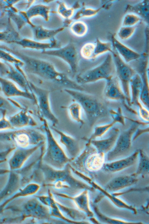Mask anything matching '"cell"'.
Listing matches in <instances>:
<instances>
[{
  "instance_id": "6da1fadb",
  "label": "cell",
  "mask_w": 149,
  "mask_h": 224,
  "mask_svg": "<svg viewBox=\"0 0 149 224\" xmlns=\"http://www.w3.org/2000/svg\"><path fill=\"white\" fill-rule=\"evenodd\" d=\"M14 54L24 62L25 70L43 79L54 81L63 86L65 89L81 90L82 86L70 78L65 73L57 71L51 64L34 58L16 52Z\"/></svg>"
},
{
  "instance_id": "7a4b0ae2",
  "label": "cell",
  "mask_w": 149,
  "mask_h": 224,
  "mask_svg": "<svg viewBox=\"0 0 149 224\" xmlns=\"http://www.w3.org/2000/svg\"><path fill=\"white\" fill-rule=\"evenodd\" d=\"M64 90L80 104L90 126L92 127L101 119L109 116V109L107 104L96 96L83 91L67 89Z\"/></svg>"
},
{
  "instance_id": "3957f363",
  "label": "cell",
  "mask_w": 149,
  "mask_h": 224,
  "mask_svg": "<svg viewBox=\"0 0 149 224\" xmlns=\"http://www.w3.org/2000/svg\"><path fill=\"white\" fill-rule=\"evenodd\" d=\"M42 126L45 134L47 148L41 157L43 163L57 169H62L72 160L57 141L49 126L47 120L42 118Z\"/></svg>"
},
{
  "instance_id": "277c9868",
  "label": "cell",
  "mask_w": 149,
  "mask_h": 224,
  "mask_svg": "<svg viewBox=\"0 0 149 224\" xmlns=\"http://www.w3.org/2000/svg\"><path fill=\"white\" fill-rule=\"evenodd\" d=\"M47 184L52 186L56 188H69L72 187L74 189H82L84 183L73 177L70 163L64 168L57 169L45 163L41 165Z\"/></svg>"
},
{
  "instance_id": "5b68a950",
  "label": "cell",
  "mask_w": 149,
  "mask_h": 224,
  "mask_svg": "<svg viewBox=\"0 0 149 224\" xmlns=\"http://www.w3.org/2000/svg\"><path fill=\"white\" fill-rule=\"evenodd\" d=\"M46 137L39 130L30 128H24L1 131L0 140L9 142L22 148H28L45 142Z\"/></svg>"
},
{
  "instance_id": "8992f818",
  "label": "cell",
  "mask_w": 149,
  "mask_h": 224,
  "mask_svg": "<svg viewBox=\"0 0 149 224\" xmlns=\"http://www.w3.org/2000/svg\"><path fill=\"white\" fill-rule=\"evenodd\" d=\"M106 158L105 154L98 152L93 145L86 142L84 149L70 164L79 171L95 172L102 169Z\"/></svg>"
},
{
  "instance_id": "52a82bcc",
  "label": "cell",
  "mask_w": 149,
  "mask_h": 224,
  "mask_svg": "<svg viewBox=\"0 0 149 224\" xmlns=\"http://www.w3.org/2000/svg\"><path fill=\"white\" fill-rule=\"evenodd\" d=\"M115 71L112 55L108 54L103 62L97 66L77 75L76 81L81 85L92 83L101 80H106Z\"/></svg>"
},
{
  "instance_id": "ba28073f",
  "label": "cell",
  "mask_w": 149,
  "mask_h": 224,
  "mask_svg": "<svg viewBox=\"0 0 149 224\" xmlns=\"http://www.w3.org/2000/svg\"><path fill=\"white\" fill-rule=\"evenodd\" d=\"M111 53L113 59L116 76L126 98V103L129 106H130V83L136 72L132 66L124 61L113 48Z\"/></svg>"
},
{
  "instance_id": "9c48e42d",
  "label": "cell",
  "mask_w": 149,
  "mask_h": 224,
  "mask_svg": "<svg viewBox=\"0 0 149 224\" xmlns=\"http://www.w3.org/2000/svg\"><path fill=\"white\" fill-rule=\"evenodd\" d=\"M134 121V123L129 128L120 132L114 148L106 154V158L109 162L120 158L129 152L133 137L140 125Z\"/></svg>"
},
{
  "instance_id": "30bf717a",
  "label": "cell",
  "mask_w": 149,
  "mask_h": 224,
  "mask_svg": "<svg viewBox=\"0 0 149 224\" xmlns=\"http://www.w3.org/2000/svg\"><path fill=\"white\" fill-rule=\"evenodd\" d=\"M29 85L37 99L38 107L42 118L50 121L52 127H55L59 123L58 119L52 111L49 100L50 91L39 87L29 81Z\"/></svg>"
},
{
  "instance_id": "8fae6325",
  "label": "cell",
  "mask_w": 149,
  "mask_h": 224,
  "mask_svg": "<svg viewBox=\"0 0 149 224\" xmlns=\"http://www.w3.org/2000/svg\"><path fill=\"white\" fill-rule=\"evenodd\" d=\"M44 53L58 57L68 64L73 75L77 72L79 56L75 45L70 43L65 46L55 51L44 52Z\"/></svg>"
},
{
  "instance_id": "7c38bea8",
  "label": "cell",
  "mask_w": 149,
  "mask_h": 224,
  "mask_svg": "<svg viewBox=\"0 0 149 224\" xmlns=\"http://www.w3.org/2000/svg\"><path fill=\"white\" fill-rule=\"evenodd\" d=\"M6 64L7 66L3 64L1 66L0 77L13 81L23 90L33 92L29 81L23 71L21 69L18 70L8 64Z\"/></svg>"
},
{
  "instance_id": "4fadbf2b",
  "label": "cell",
  "mask_w": 149,
  "mask_h": 224,
  "mask_svg": "<svg viewBox=\"0 0 149 224\" xmlns=\"http://www.w3.org/2000/svg\"><path fill=\"white\" fill-rule=\"evenodd\" d=\"M136 61L135 68H133L140 75L142 81L140 101L149 111V80L148 73L149 60L139 59Z\"/></svg>"
},
{
  "instance_id": "5bb4252c",
  "label": "cell",
  "mask_w": 149,
  "mask_h": 224,
  "mask_svg": "<svg viewBox=\"0 0 149 224\" xmlns=\"http://www.w3.org/2000/svg\"><path fill=\"white\" fill-rule=\"evenodd\" d=\"M44 143L28 148L17 147L8 161L10 170L13 171L20 169L28 159Z\"/></svg>"
},
{
  "instance_id": "9a60e30c",
  "label": "cell",
  "mask_w": 149,
  "mask_h": 224,
  "mask_svg": "<svg viewBox=\"0 0 149 224\" xmlns=\"http://www.w3.org/2000/svg\"><path fill=\"white\" fill-rule=\"evenodd\" d=\"M36 197L25 203L22 209V218L33 217L39 219L47 218L50 215L49 209Z\"/></svg>"
},
{
  "instance_id": "2e32d148",
  "label": "cell",
  "mask_w": 149,
  "mask_h": 224,
  "mask_svg": "<svg viewBox=\"0 0 149 224\" xmlns=\"http://www.w3.org/2000/svg\"><path fill=\"white\" fill-rule=\"evenodd\" d=\"M0 82L1 90L6 97H22L33 101L37 104L36 97L33 93L19 89L13 81L1 77Z\"/></svg>"
},
{
  "instance_id": "e0dca14e",
  "label": "cell",
  "mask_w": 149,
  "mask_h": 224,
  "mask_svg": "<svg viewBox=\"0 0 149 224\" xmlns=\"http://www.w3.org/2000/svg\"><path fill=\"white\" fill-rule=\"evenodd\" d=\"M104 94L107 99L120 101L125 104L127 99L117 77L111 75L106 80Z\"/></svg>"
},
{
  "instance_id": "ac0fdd59",
  "label": "cell",
  "mask_w": 149,
  "mask_h": 224,
  "mask_svg": "<svg viewBox=\"0 0 149 224\" xmlns=\"http://www.w3.org/2000/svg\"><path fill=\"white\" fill-rule=\"evenodd\" d=\"M139 149L126 157L105 162L102 169L106 172L114 173L122 171L132 166L138 159Z\"/></svg>"
},
{
  "instance_id": "d6986e66",
  "label": "cell",
  "mask_w": 149,
  "mask_h": 224,
  "mask_svg": "<svg viewBox=\"0 0 149 224\" xmlns=\"http://www.w3.org/2000/svg\"><path fill=\"white\" fill-rule=\"evenodd\" d=\"M52 129L56 132L59 137V141L65 147L66 153L73 161L81 152L80 144L75 138L55 127Z\"/></svg>"
},
{
  "instance_id": "ffe728a7",
  "label": "cell",
  "mask_w": 149,
  "mask_h": 224,
  "mask_svg": "<svg viewBox=\"0 0 149 224\" xmlns=\"http://www.w3.org/2000/svg\"><path fill=\"white\" fill-rule=\"evenodd\" d=\"M120 132L119 128L113 127L109 130L107 137L93 140L88 143L93 145L98 152L107 154L114 148Z\"/></svg>"
},
{
  "instance_id": "44dd1931",
  "label": "cell",
  "mask_w": 149,
  "mask_h": 224,
  "mask_svg": "<svg viewBox=\"0 0 149 224\" xmlns=\"http://www.w3.org/2000/svg\"><path fill=\"white\" fill-rule=\"evenodd\" d=\"M138 179L132 174L116 177L109 181L104 189L109 192H115L131 186L136 184Z\"/></svg>"
},
{
  "instance_id": "7402d4cb",
  "label": "cell",
  "mask_w": 149,
  "mask_h": 224,
  "mask_svg": "<svg viewBox=\"0 0 149 224\" xmlns=\"http://www.w3.org/2000/svg\"><path fill=\"white\" fill-rule=\"evenodd\" d=\"M111 42L113 47L126 63H128L138 59L141 54L130 48L119 41L115 35L112 34Z\"/></svg>"
},
{
  "instance_id": "603a6c76",
  "label": "cell",
  "mask_w": 149,
  "mask_h": 224,
  "mask_svg": "<svg viewBox=\"0 0 149 224\" xmlns=\"http://www.w3.org/2000/svg\"><path fill=\"white\" fill-rule=\"evenodd\" d=\"M56 194L63 198L70 199L72 200L78 208L84 213L87 216L92 218L94 213L90 209L89 203L88 191L87 189L83 190L78 195L70 196L61 193H56Z\"/></svg>"
},
{
  "instance_id": "cb8c5ba5",
  "label": "cell",
  "mask_w": 149,
  "mask_h": 224,
  "mask_svg": "<svg viewBox=\"0 0 149 224\" xmlns=\"http://www.w3.org/2000/svg\"><path fill=\"white\" fill-rule=\"evenodd\" d=\"M8 119L14 129L37 125L35 120L25 108L21 109L18 112L10 116Z\"/></svg>"
},
{
  "instance_id": "d4e9b609",
  "label": "cell",
  "mask_w": 149,
  "mask_h": 224,
  "mask_svg": "<svg viewBox=\"0 0 149 224\" xmlns=\"http://www.w3.org/2000/svg\"><path fill=\"white\" fill-rule=\"evenodd\" d=\"M36 197L42 204L50 208V215L70 223H81V222L68 219L63 215L56 201L54 200L52 193L49 191L48 195L38 196Z\"/></svg>"
},
{
  "instance_id": "484cf974",
  "label": "cell",
  "mask_w": 149,
  "mask_h": 224,
  "mask_svg": "<svg viewBox=\"0 0 149 224\" xmlns=\"http://www.w3.org/2000/svg\"><path fill=\"white\" fill-rule=\"evenodd\" d=\"M124 12L126 14L132 13L137 15L149 28V0H143L134 4H127Z\"/></svg>"
},
{
  "instance_id": "4316f807",
  "label": "cell",
  "mask_w": 149,
  "mask_h": 224,
  "mask_svg": "<svg viewBox=\"0 0 149 224\" xmlns=\"http://www.w3.org/2000/svg\"><path fill=\"white\" fill-rule=\"evenodd\" d=\"M142 89V81L140 75L137 73L131 79L130 83V106H137L140 104V97Z\"/></svg>"
},
{
  "instance_id": "83f0119b",
  "label": "cell",
  "mask_w": 149,
  "mask_h": 224,
  "mask_svg": "<svg viewBox=\"0 0 149 224\" xmlns=\"http://www.w3.org/2000/svg\"><path fill=\"white\" fill-rule=\"evenodd\" d=\"M20 186V179L19 176L17 174L11 172L6 185L1 192V200L17 191Z\"/></svg>"
},
{
  "instance_id": "f1b7e54d",
  "label": "cell",
  "mask_w": 149,
  "mask_h": 224,
  "mask_svg": "<svg viewBox=\"0 0 149 224\" xmlns=\"http://www.w3.org/2000/svg\"><path fill=\"white\" fill-rule=\"evenodd\" d=\"M40 186L37 183H30L23 189L19 190L12 196L6 200L1 205V209H3L9 203L14 200L20 197H25L34 195L39 190Z\"/></svg>"
},
{
  "instance_id": "f546056e",
  "label": "cell",
  "mask_w": 149,
  "mask_h": 224,
  "mask_svg": "<svg viewBox=\"0 0 149 224\" xmlns=\"http://www.w3.org/2000/svg\"><path fill=\"white\" fill-rule=\"evenodd\" d=\"M139 162L135 172L132 174L138 177L149 175V156L142 149H139Z\"/></svg>"
},
{
  "instance_id": "4dcf8cb0",
  "label": "cell",
  "mask_w": 149,
  "mask_h": 224,
  "mask_svg": "<svg viewBox=\"0 0 149 224\" xmlns=\"http://www.w3.org/2000/svg\"><path fill=\"white\" fill-rule=\"evenodd\" d=\"M117 123L116 121L112 120L111 122L97 126L94 128L93 132L90 136L88 138L84 137L82 138L87 142H89L92 140L96 139L104 135Z\"/></svg>"
},
{
  "instance_id": "1f68e13d",
  "label": "cell",
  "mask_w": 149,
  "mask_h": 224,
  "mask_svg": "<svg viewBox=\"0 0 149 224\" xmlns=\"http://www.w3.org/2000/svg\"><path fill=\"white\" fill-rule=\"evenodd\" d=\"M66 108L68 109L70 116L73 120L79 124L81 126L85 124L82 117L83 109L79 103L75 101Z\"/></svg>"
},
{
  "instance_id": "d6a6232c",
  "label": "cell",
  "mask_w": 149,
  "mask_h": 224,
  "mask_svg": "<svg viewBox=\"0 0 149 224\" xmlns=\"http://www.w3.org/2000/svg\"><path fill=\"white\" fill-rule=\"evenodd\" d=\"M92 205L95 213L101 222L109 224L143 223L139 222L129 221L123 219L109 217L101 213L98 207L94 204H92Z\"/></svg>"
},
{
  "instance_id": "836d02e7",
  "label": "cell",
  "mask_w": 149,
  "mask_h": 224,
  "mask_svg": "<svg viewBox=\"0 0 149 224\" xmlns=\"http://www.w3.org/2000/svg\"><path fill=\"white\" fill-rule=\"evenodd\" d=\"M102 8V6L97 8L88 7H81L75 12L72 20V21L79 20L83 18L94 16Z\"/></svg>"
},
{
  "instance_id": "e575fe53",
  "label": "cell",
  "mask_w": 149,
  "mask_h": 224,
  "mask_svg": "<svg viewBox=\"0 0 149 224\" xmlns=\"http://www.w3.org/2000/svg\"><path fill=\"white\" fill-rule=\"evenodd\" d=\"M70 29L73 35L79 37L84 36L88 31L87 24L80 20L72 21L70 26Z\"/></svg>"
},
{
  "instance_id": "d590c367",
  "label": "cell",
  "mask_w": 149,
  "mask_h": 224,
  "mask_svg": "<svg viewBox=\"0 0 149 224\" xmlns=\"http://www.w3.org/2000/svg\"><path fill=\"white\" fill-rule=\"evenodd\" d=\"M95 43L94 60L103 54L107 52L111 53L113 50V48L111 42L103 41L97 38Z\"/></svg>"
},
{
  "instance_id": "8d00e7d4",
  "label": "cell",
  "mask_w": 149,
  "mask_h": 224,
  "mask_svg": "<svg viewBox=\"0 0 149 224\" xmlns=\"http://www.w3.org/2000/svg\"><path fill=\"white\" fill-rule=\"evenodd\" d=\"M60 209L74 221L81 222L86 218V215L83 212L67 207L56 202ZM83 223V222H81Z\"/></svg>"
},
{
  "instance_id": "74e56055",
  "label": "cell",
  "mask_w": 149,
  "mask_h": 224,
  "mask_svg": "<svg viewBox=\"0 0 149 224\" xmlns=\"http://www.w3.org/2000/svg\"><path fill=\"white\" fill-rule=\"evenodd\" d=\"M95 43L88 42L84 44L80 50V54L84 59L88 60H93Z\"/></svg>"
},
{
  "instance_id": "f35d334b",
  "label": "cell",
  "mask_w": 149,
  "mask_h": 224,
  "mask_svg": "<svg viewBox=\"0 0 149 224\" xmlns=\"http://www.w3.org/2000/svg\"><path fill=\"white\" fill-rule=\"evenodd\" d=\"M136 27L122 26L117 32V36L121 40H127L131 37L134 33Z\"/></svg>"
},
{
  "instance_id": "ab89813d",
  "label": "cell",
  "mask_w": 149,
  "mask_h": 224,
  "mask_svg": "<svg viewBox=\"0 0 149 224\" xmlns=\"http://www.w3.org/2000/svg\"><path fill=\"white\" fill-rule=\"evenodd\" d=\"M141 20V18L137 15L132 13H127L126 14L123 19L122 26H135Z\"/></svg>"
},
{
  "instance_id": "60d3db41",
  "label": "cell",
  "mask_w": 149,
  "mask_h": 224,
  "mask_svg": "<svg viewBox=\"0 0 149 224\" xmlns=\"http://www.w3.org/2000/svg\"><path fill=\"white\" fill-rule=\"evenodd\" d=\"M109 113L112 120L116 121L117 123L123 125H125L126 118L123 115L122 110L120 107L118 108L116 110L109 109Z\"/></svg>"
},
{
  "instance_id": "b9f144b4",
  "label": "cell",
  "mask_w": 149,
  "mask_h": 224,
  "mask_svg": "<svg viewBox=\"0 0 149 224\" xmlns=\"http://www.w3.org/2000/svg\"><path fill=\"white\" fill-rule=\"evenodd\" d=\"M1 112L2 114V117L0 120V131H4L7 130H15L11 125L9 119H7L6 117V110L1 108Z\"/></svg>"
},
{
  "instance_id": "7bdbcfd3",
  "label": "cell",
  "mask_w": 149,
  "mask_h": 224,
  "mask_svg": "<svg viewBox=\"0 0 149 224\" xmlns=\"http://www.w3.org/2000/svg\"><path fill=\"white\" fill-rule=\"evenodd\" d=\"M134 192H146L149 194V185L142 187L131 188L124 191L114 192L113 194L117 197Z\"/></svg>"
},
{
  "instance_id": "ee69618b",
  "label": "cell",
  "mask_w": 149,
  "mask_h": 224,
  "mask_svg": "<svg viewBox=\"0 0 149 224\" xmlns=\"http://www.w3.org/2000/svg\"><path fill=\"white\" fill-rule=\"evenodd\" d=\"M1 57L3 60L12 63H14L16 66H22L24 64V63L16 58L12 56L8 53L2 52L1 53Z\"/></svg>"
},
{
  "instance_id": "f6af8a7d",
  "label": "cell",
  "mask_w": 149,
  "mask_h": 224,
  "mask_svg": "<svg viewBox=\"0 0 149 224\" xmlns=\"http://www.w3.org/2000/svg\"><path fill=\"white\" fill-rule=\"evenodd\" d=\"M16 148V146L14 145H12L10 148H8L5 150L1 152H0V162L5 161L6 158L7 157L9 154L13 150H15Z\"/></svg>"
},
{
  "instance_id": "bcb514c9",
  "label": "cell",
  "mask_w": 149,
  "mask_h": 224,
  "mask_svg": "<svg viewBox=\"0 0 149 224\" xmlns=\"http://www.w3.org/2000/svg\"><path fill=\"white\" fill-rule=\"evenodd\" d=\"M143 209L146 212L149 213V199L145 206L143 207Z\"/></svg>"
},
{
  "instance_id": "7dc6e473",
  "label": "cell",
  "mask_w": 149,
  "mask_h": 224,
  "mask_svg": "<svg viewBox=\"0 0 149 224\" xmlns=\"http://www.w3.org/2000/svg\"><path fill=\"white\" fill-rule=\"evenodd\" d=\"M148 77L149 80V67H148Z\"/></svg>"
}]
</instances>
